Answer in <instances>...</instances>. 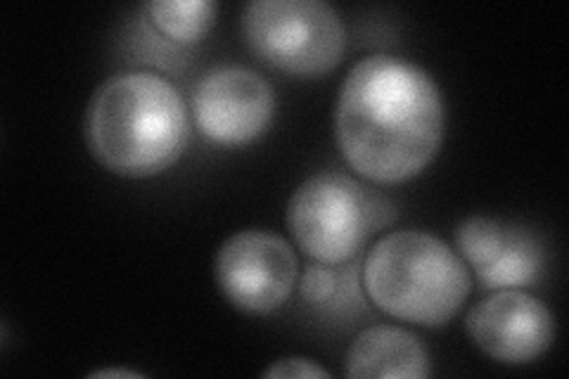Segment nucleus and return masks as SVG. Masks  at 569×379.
<instances>
[{"instance_id":"1a4fd4ad","label":"nucleus","mask_w":569,"mask_h":379,"mask_svg":"<svg viewBox=\"0 0 569 379\" xmlns=\"http://www.w3.org/2000/svg\"><path fill=\"white\" fill-rule=\"evenodd\" d=\"M456 247L487 290H520L543 273V247L537 235L522 226L470 216L456 228Z\"/></svg>"},{"instance_id":"39448f33","label":"nucleus","mask_w":569,"mask_h":379,"mask_svg":"<svg viewBox=\"0 0 569 379\" xmlns=\"http://www.w3.org/2000/svg\"><path fill=\"white\" fill-rule=\"evenodd\" d=\"M376 202L351 176L320 171L292 192L288 228L307 257L326 266H342L359 255L378 223Z\"/></svg>"},{"instance_id":"0eeeda50","label":"nucleus","mask_w":569,"mask_h":379,"mask_svg":"<svg viewBox=\"0 0 569 379\" xmlns=\"http://www.w3.org/2000/svg\"><path fill=\"white\" fill-rule=\"evenodd\" d=\"M273 114V86L249 67H213L194 86L192 119L200 133L217 146H249L266 133Z\"/></svg>"},{"instance_id":"ddd939ff","label":"nucleus","mask_w":569,"mask_h":379,"mask_svg":"<svg viewBox=\"0 0 569 379\" xmlns=\"http://www.w3.org/2000/svg\"><path fill=\"white\" fill-rule=\"evenodd\" d=\"M263 377L271 379H330L332 372L326 370L323 366H318L316 360L311 358H301V356H292V358H280L271 368L263 370Z\"/></svg>"},{"instance_id":"4468645a","label":"nucleus","mask_w":569,"mask_h":379,"mask_svg":"<svg viewBox=\"0 0 569 379\" xmlns=\"http://www.w3.org/2000/svg\"><path fill=\"white\" fill-rule=\"evenodd\" d=\"M88 377H142L140 372H133V370H119V368H110V370H98V372H91Z\"/></svg>"},{"instance_id":"f257e3e1","label":"nucleus","mask_w":569,"mask_h":379,"mask_svg":"<svg viewBox=\"0 0 569 379\" xmlns=\"http://www.w3.org/2000/svg\"><path fill=\"white\" fill-rule=\"evenodd\" d=\"M443 98L413 62L370 56L356 62L335 104V140L347 164L378 186H397L430 167L443 138Z\"/></svg>"},{"instance_id":"9d476101","label":"nucleus","mask_w":569,"mask_h":379,"mask_svg":"<svg viewBox=\"0 0 569 379\" xmlns=\"http://www.w3.org/2000/svg\"><path fill=\"white\" fill-rule=\"evenodd\" d=\"M351 379H425L432 363L422 339L397 325H372L353 337L347 351Z\"/></svg>"},{"instance_id":"20e7f679","label":"nucleus","mask_w":569,"mask_h":379,"mask_svg":"<svg viewBox=\"0 0 569 379\" xmlns=\"http://www.w3.org/2000/svg\"><path fill=\"white\" fill-rule=\"evenodd\" d=\"M240 31L259 62L292 77L328 74L347 48L342 17L326 0H254L242 10Z\"/></svg>"},{"instance_id":"f8f14e48","label":"nucleus","mask_w":569,"mask_h":379,"mask_svg":"<svg viewBox=\"0 0 569 379\" xmlns=\"http://www.w3.org/2000/svg\"><path fill=\"white\" fill-rule=\"evenodd\" d=\"M299 290H301V297H305L309 303H330L337 290H340V285H337V273L330 266L316 261L305 268Z\"/></svg>"},{"instance_id":"9b49d317","label":"nucleus","mask_w":569,"mask_h":379,"mask_svg":"<svg viewBox=\"0 0 569 379\" xmlns=\"http://www.w3.org/2000/svg\"><path fill=\"white\" fill-rule=\"evenodd\" d=\"M142 12L150 24L178 46L200 43L217 22L219 3L213 0H148Z\"/></svg>"},{"instance_id":"423d86ee","label":"nucleus","mask_w":569,"mask_h":379,"mask_svg":"<svg viewBox=\"0 0 569 379\" xmlns=\"http://www.w3.org/2000/svg\"><path fill=\"white\" fill-rule=\"evenodd\" d=\"M299 261L292 245L269 230H242L217 255V282L223 297L249 316L273 313L292 297Z\"/></svg>"},{"instance_id":"6e6552de","label":"nucleus","mask_w":569,"mask_h":379,"mask_svg":"<svg viewBox=\"0 0 569 379\" xmlns=\"http://www.w3.org/2000/svg\"><path fill=\"white\" fill-rule=\"evenodd\" d=\"M472 345L498 363L525 366L543 356L556 339L548 306L522 290H496L466 318Z\"/></svg>"},{"instance_id":"7ed1b4c3","label":"nucleus","mask_w":569,"mask_h":379,"mask_svg":"<svg viewBox=\"0 0 569 379\" xmlns=\"http://www.w3.org/2000/svg\"><path fill=\"white\" fill-rule=\"evenodd\" d=\"M368 299L391 318L441 328L466 303L472 278L460 255L425 230H397L368 251Z\"/></svg>"},{"instance_id":"f03ea898","label":"nucleus","mask_w":569,"mask_h":379,"mask_svg":"<svg viewBox=\"0 0 569 379\" xmlns=\"http://www.w3.org/2000/svg\"><path fill=\"white\" fill-rule=\"evenodd\" d=\"M83 138L102 169L152 178L183 157L190 140L186 98L154 71H119L88 100Z\"/></svg>"}]
</instances>
